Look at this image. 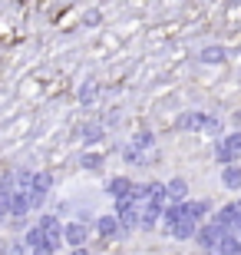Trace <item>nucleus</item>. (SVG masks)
<instances>
[{
    "instance_id": "1",
    "label": "nucleus",
    "mask_w": 241,
    "mask_h": 255,
    "mask_svg": "<svg viewBox=\"0 0 241 255\" xmlns=\"http://www.w3.org/2000/svg\"><path fill=\"white\" fill-rule=\"evenodd\" d=\"M225 186H228V189H238L241 186V169L238 166H228V169H225Z\"/></svg>"
},
{
    "instance_id": "4",
    "label": "nucleus",
    "mask_w": 241,
    "mask_h": 255,
    "mask_svg": "<svg viewBox=\"0 0 241 255\" xmlns=\"http://www.w3.org/2000/svg\"><path fill=\"white\" fill-rule=\"evenodd\" d=\"M202 60H208V63H222V60H225V50L222 47H208L202 53Z\"/></svg>"
},
{
    "instance_id": "5",
    "label": "nucleus",
    "mask_w": 241,
    "mask_h": 255,
    "mask_svg": "<svg viewBox=\"0 0 241 255\" xmlns=\"http://www.w3.org/2000/svg\"><path fill=\"white\" fill-rule=\"evenodd\" d=\"M66 236H70V242H73V246H80V242H83V236H86V229L83 226H70V229H66Z\"/></svg>"
},
{
    "instance_id": "3",
    "label": "nucleus",
    "mask_w": 241,
    "mask_h": 255,
    "mask_svg": "<svg viewBox=\"0 0 241 255\" xmlns=\"http://www.w3.org/2000/svg\"><path fill=\"white\" fill-rule=\"evenodd\" d=\"M185 189H188V186H185V179H172L165 192H168L172 199H185Z\"/></svg>"
},
{
    "instance_id": "2",
    "label": "nucleus",
    "mask_w": 241,
    "mask_h": 255,
    "mask_svg": "<svg viewBox=\"0 0 241 255\" xmlns=\"http://www.w3.org/2000/svg\"><path fill=\"white\" fill-rule=\"evenodd\" d=\"M129 189H132L129 179H112V182H109V192H112V196H119V199L129 196Z\"/></svg>"
}]
</instances>
